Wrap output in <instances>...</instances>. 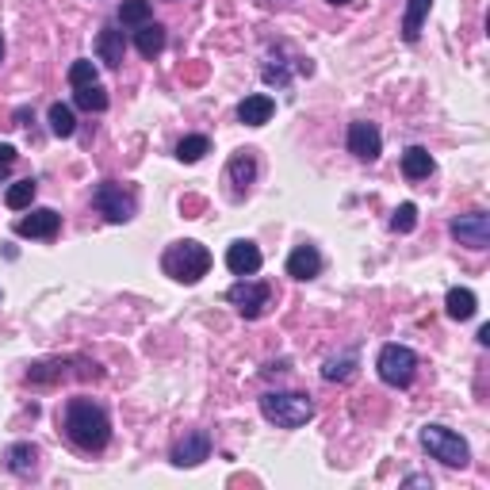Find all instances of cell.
Listing matches in <instances>:
<instances>
[{"mask_svg": "<svg viewBox=\"0 0 490 490\" xmlns=\"http://www.w3.org/2000/svg\"><path fill=\"white\" fill-rule=\"evenodd\" d=\"M62 429L80 452H104L107 441H112V418L100 402L92 399H70L62 414Z\"/></svg>", "mask_w": 490, "mask_h": 490, "instance_id": "cell-1", "label": "cell"}, {"mask_svg": "<svg viewBox=\"0 0 490 490\" xmlns=\"http://www.w3.org/2000/svg\"><path fill=\"white\" fill-rule=\"evenodd\" d=\"M161 268H165V276H173L176 283H199L211 272V253H207V245H199L192 238L173 241L165 257H161Z\"/></svg>", "mask_w": 490, "mask_h": 490, "instance_id": "cell-2", "label": "cell"}, {"mask_svg": "<svg viewBox=\"0 0 490 490\" xmlns=\"http://www.w3.org/2000/svg\"><path fill=\"white\" fill-rule=\"evenodd\" d=\"M261 414L276 429H299L315 418V402L299 391H268L261 394Z\"/></svg>", "mask_w": 490, "mask_h": 490, "instance_id": "cell-3", "label": "cell"}, {"mask_svg": "<svg viewBox=\"0 0 490 490\" xmlns=\"http://www.w3.org/2000/svg\"><path fill=\"white\" fill-rule=\"evenodd\" d=\"M421 448H426L433 460H441L444 468H468V464H471V448H468V441L460 437L456 429L437 426V421L421 426Z\"/></svg>", "mask_w": 490, "mask_h": 490, "instance_id": "cell-4", "label": "cell"}, {"mask_svg": "<svg viewBox=\"0 0 490 490\" xmlns=\"http://www.w3.org/2000/svg\"><path fill=\"white\" fill-rule=\"evenodd\" d=\"M376 372L387 387H410L414 384V372H418V352L406 349V345H384L376 357Z\"/></svg>", "mask_w": 490, "mask_h": 490, "instance_id": "cell-5", "label": "cell"}, {"mask_svg": "<svg viewBox=\"0 0 490 490\" xmlns=\"http://www.w3.org/2000/svg\"><path fill=\"white\" fill-rule=\"evenodd\" d=\"M92 207H97L107 223H131L134 219V196L115 181H100L92 188Z\"/></svg>", "mask_w": 490, "mask_h": 490, "instance_id": "cell-6", "label": "cell"}, {"mask_svg": "<svg viewBox=\"0 0 490 490\" xmlns=\"http://www.w3.org/2000/svg\"><path fill=\"white\" fill-rule=\"evenodd\" d=\"M226 299L238 307L241 318H261L265 310H268V303H272V288H268V283H257V280H245L241 276L234 288L226 291Z\"/></svg>", "mask_w": 490, "mask_h": 490, "instance_id": "cell-7", "label": "cell"}, {"mask_svg": "<svg viewBox=\"0 0 490 490\" xmlns=\"http://www.w3.org/2000/svg\"><path fill=\"white\" fill-rule=\"evenodd\" d=\"M452 238L468 249H486L490 245V215L486 211H468V215H456L452 219Z\"/></svg>", "mask_w": 490, "mask_h": 490, "instance_id": "cell-8", "label": "cell"}, {"mask_svg": "<svg viewBox=\"0 0 490 490\" xmlns=\"http://www.w3.org/2000/svg\"><path fill=\"white\" fill-rule=\"evenodd\" d=\"M349 154L360 161H376L384 154V134H379L376 122H368V119L349 122Z\"/></svg>", "mask_w": 490, "mask_h": 490, "instance_id": "cell-9", "label": "cell"}, {"mask_svg": "<svg viewBox=\"0 0 490 490\" xmlns=\"http://www.w3.org/2000/svg\"><path fill=\"white\" fill-rule=\"evenodd\" d=\"M58 230H62V215L54 211V207H35L31 215L16 219V234L20 238H43V241H50Z\"/></svg>", "mask_w": 490, "mask_h": 490, "instance_id": "cell-10", "label": "cell"}, {"mask_svg": "<svg viewBox=\"0 0 490 490\" xmlns=\"http://www.w3.org/2000/svg\"><path fill=\"white\" fill-rule=\"evenodd\" d=\"M207 456H211V437H207L203 429L184 433V437L173 444V464H176V468H196V464H203Z\"/></svg>", "mask_w": 490, "mask_h": 490, "instance_id": "cell-11", "label": "cell"}, {"mask_svg": "<svg viewBox=\"0 0 490 490\" xmlns=\"http://www.w3.org/2000/svg\"><path fill=\"white\" fill-rule=\"evenodd\" d=\"M261 249H257L253 241H230V249H226V268L234 272V276H253L257 268H261Z\"/></svg>", "mask_w": 490, "mask_h": 490, "instance_id": "cell-12", "label": "cell"}, {"mask_svg": "<svg viewBox=\"0 0 490 490\" xmlns=\"http://www.w3.org/2000/svg\"><path fill=\"white\" fill-rule=\"evenodd\" d=\"M322 272V253L315 249V245H295V249L288 253V276L291 280H315Z\"/></svg>", "mask_w": 490, "mask_h": 490, "instance_id": "cell-13", "label": "cell"}, {"mask_svg": "<svg viewBox=\"0 0 490 490\" xmlns=\"http://www.w3.org/2000/svg\"><path fill=\"white\" fill-rule=\"evenodd\" d=\"M272 115H276V100H272L268 92H253V97H245L238 104V119L245 127H265Z\"/></svg>", "mask_w": 490, "mask_h": 490, "instance_id": "cell-14", "label": "cell"}, {"mask_svg": "<svg viewBox=\"0 0 490 490\" xmlns=\"http://www.w3.org/2000/svg\"><path fill=\"white\" fill-rule=\"evenodd\" d=\"M8 471L20 475V479H27V475L38 471V448L31 441H16L8 448Z\"/></svg>", "mask_w": 490, "mask_h": 490, "instance_id": "cell-15", "label": "cell"}, {"mask_svg": "<svg viewBox=\"0 0 490 490\" xmlns=\"http://www.w3.org/2000/svg\"><path fill=\"white\" fill-rule=\"evenodd\" d=\"M97 54L104 65H112V70H119L122 65V54H127V43H122V31H115V27H104V31L97 35Z\"/></svg>", "mask_w": 490, "mask_h": 490, "instance_id": "cell-16", "label": "cell"}, {"mask_svg": "<svg viewBox=\"0 0 490 490\" xmlns=\"http://www.w3.org/2000/svg\"><path fill=\"white\" fill-rule=\"evenodd\" d=\"M70 376V360H38L27 368V384L35 387H50V384H62Z\"/></svg>", "mask_w": 490, "mask_h": 490, "instance_id": "cell-17", "label": "cell"}, {"mask_svg": "<svg viewBox=\"0 0 490 490\" xmlns=\"http://www.w3.org/2000/svg\"><path fill=\"white\" fill-rule=\"evenodd\" d=\"M444 310H448V318L468 322V318H475V310H479V299H475L471 288H452L444 295Z\"/></svg>", "mask_w": 490, "mask_h": 490, "instance_id": "cell-18", "label": "cell"}, {"mask_svg": "<svg viewBox=\"0 0 490 490\" xmlns=\"http://www.w3.org/2000/svg\"><path fill=\"white\" fill-rule=\"evenodd\" d=\"M230 181H234V192L241 196V192H249V184H253V176H257V161H253V154L249 149H238L234 157H230Z\"/></svg>", "mask_w": 490, "mask_h": 490, "instance_id": "cell-19", "label": "cell"}, {"mask_svg": "<svg viewBox=\"0 0 490 490\" xmlns=\"http://www.w3.org/2000/svg\"><path fill=\"white\" fill-rule=\"evenodd\" d=\"M165 43H169V35H165V27L161 23H146V27L134 31V46H139L142 58H157V54L165 50Z\"/></svg>", "mask_w": 490, "mask_h": 490, "instance_id": "cell-20", "label": "cell"}, {"mask_svg": "<svg viewBox=\"0 0 490 490\" xmlns=\"http://www.w3.org/2000/svg\"><path fill=\"white\" fill-rule=\"evenodd\" d=\"M433 173V157L426 146H410L402 154V176L406 181H426V176Z\"/></svg>", "mask_w": 490, "mask_h": 490, "instance_id": "cell-21", "label": "cell"}, {"mask_svg": "<svg viewBox=\"0 0 490 490\" xmlns=\"http://www.w3.org/2000/svg\"><path fill=\"white\" fill-rule=\"evenodd\" d=\"M119 23L122 27H146V23H154V0H122L119 4Z\"/></svg>", "mask_w": 490, "mask_h": 490, "instance_id": "cell-22", "label": "cell"}, {"mask_svg": "<svg viewBox=\"0 0 490 490\" xmlns=\"http://www.w3.org/2000/svg\"><path fill=\"white\" fill-rule=\"evenodd\" d=\"M429 8H433V0H406V16H402V38H406V43H418L421 23H426Z\"/></svg>", "mask_w": 490, "mask_h": 490, "instance_id": "cell-23", "label": "cell"}, {"mask_svg": "<svg viewBox=\"0 0 490 490\" xmlns=\"http://www.w3.org/2000/svg\"><path fill=\"white\" fill-rule=\"evenodd\" d=\"M357 376V357L352 352H345V357H330L322 364V379L325 384H345V379Z\"/></svg>", "mask_w": 490, "mask_h": 490, "instance_id": "cell-24", "label": "cell"}, {"mask_svg": "<svg viewBox=\"0 0 490 490\" xmlns=\"http://www.w3.org/2000/svg\"><path fill=\"white\" fill-rule=\"evenodd\" d=\"M35 192H38V184L27 176V181H16V184H8V192H4V203L12 211H27L31 207V199H35Z\"/></svg>", "mask_w": 490, "mask_h": 490, "instance_id": "cell-25", "label": "cell"}, {"mask_svg": "<svg viewBox=\"0 0 490 490\" xmlns=\"http://www.w3.org/2000/svg\"><path fill=\"white\" fill-rule=\"evenodd\" d=\"M203 154H211V139H207V134H188V139H181V146H176V157H181L184 165H196Z\"/></svg>", "mask_w": 490, "mask_h": 490, "instance_id": "cell-26", "label": "cell"}, {"mask_svg": "<svg viewBox=\"0 0 490 490\" xmlns=\"http://www.w3.org/2000/svg\"><path fill=\"white\" fill-rule=\"evenodd\" d=\"M50 131L58 134V139H73L77 119H73V107L70 104H50Z\"/></svg>", "mask_w": 490, "mask_h": 490, "instance_id": "cell-27", "label": "cell"}, {"mask_svg": "<svg viewBox=\"0 0 490 490\" xmlns=\"http://www.w3.org/2000/svg\"><path fill=\"white\" fill-rule=\"evenodd\" d=\"M77 107H85V112H104L107 107V92L100 89V80L97 85H85V89H77Z\"/></svg>", "mask_w": 490, "mask_h": 490, "instance_id": "cell-28", "label": "cell"}, {"mask_svg": "<svg viewBox=\"0 0 490 490\" xmlns=\"http://www.w3.org/2000/svg\"><path fill=\"white\" fill-rule=\"evenodd\" d=\"M100 73H97V62H89V58H77L70 65V85L73 89H85V85H97Z\"/></svg>", "mask_w": 490, "mask_h": 490, "instance_id": "cell-29", "label": "cell"}, {"mask_svg": "<svg viewBox=\"0 0 490 490\" xmlns=\"http://www.w3.org/2000/svg\"><path fill=\"white\" fill-rule=\"evenodd\" d=\"M414 226H418V207H414V203H399L394 215H391V230H394V234H410Z\"/></svg>", "mask_w": 490, "mask_h": 490, "instance_id": "cell-30", "label": "cell"}, {"mask_svg": "<svg viewBox=\"0 0 490 490\" xmlns=\"http://www.w3.org/2000/svg\"><path fill=\"white\" fill-rule=\"evenodd\" d=\"M12 161H16V146H12V142H0V169H8Z\"/></svg>", "mask_w": 490, "mask_h": 490, "instance_id": "cell-31", "label": "cell"}, {"mask_svg": "<svg viewBox=\"0 0 490 490\" xmlns=\"http://www.w3.org/2000/svg\"><path fill=\"white\" fill-rule=\"evenodd\" d=\"M406 486H433L429 475H406Z\"/></svg>", "mask_w": 490, "mask_h": 490, "instance_id": "cell-32", "label": "cell"}, {"mask_svg": "<svg viewBox=\"0 0 490 490\" xmlns=\"http://www.w3.org/2000/svg\"><path fill=\"white\" fill-rule=\"evenodd\" d=\"M0 62H4V35H0Z\"/></svg>", "mask_w": 490, "mask_h": 490, "instance_id": "cell-33", "label": "cell"}, {"mask_svg": "<svg viewBox=\"0 0 490 490\" xmlns=\"http://www.w3.org/2000/svg\"><path fill=\"white\" fill-rule=\"evenodd\" d=\"M325 4H352V0H325Z\"/></svg>", "mask_w": 490, "mask_h": 490, "instance_id": "cell-34", "label": "cell"}, {"mask_svg": "<svg viewBox=\"0 0 490 490\" xmlns=\"http://www.w3.org/2000/svg\"><path fill=\"white\" fill-rule=\"evenodd\" d=\"M0 299H4V295H0Z\"/></svg>", "mask_w": 490, "mask_h": 490, "instance_id": "cell-35", "label": "cell"}]
</instances>
